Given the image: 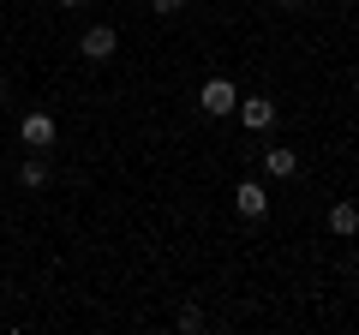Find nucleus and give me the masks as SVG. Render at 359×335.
Listing matches in <instances>:
<instances>
[{"instance_id":"nucleus-1","label":"nucleus","mask_w":359,"mask_h":335,"mask_svg":"<svg viewBox=\"0 0 359 335\" xmlns=\"http://www.w3.org/2000/svg\"><path fill=\"white\" fill-rule=\"evenodd\" d=\"M198 102H204V114H210V120H222V114H233V108H240V90H233L228 78H204Z\"/></svg>"},{"instance_id":"nucleus-2","label":"nucleus","mask_w":359,"mask_h":335,"mask_svg":"<svg viewBox=\"0 0 359 335\" xmlns=\"http://www.w3.org/2000/svg\"><path fill=\"white\" fill-rule=\"evenodd\" d=\"M233 114H240L245 132H269L276 120H282V108L269 102V96H240V108H233Z\"/></svg>"},{"instance_id":"nucleus-3","label":"nucleus","mask_w":359,"mask_h":335,"mask_svg":"<svg viewBox=\"0 0 359 335\" xmlns=\"http://www.w3.org/2000/svg\"><path fill=\"white\" fill-rule=\"evenodd\" d=\"M78 54H84V60H114L120 54V36L108 25H90L84 36H78Z\"/></svg>"},{"instance_id":"nucleus-4","label":"nucleus","mask_w":359,"mask_h":335,"mask_svg":"<svg viewBox=\"0 0 359 335\" xmlns=\"http://www.w3.org/2000/svg\"><path fill=\"white\" fill-rule=\"evenodd\" d=\"M18 138H25V150H54V138H60V126H54V114H25V126H18Z\"/></svg>"},{"instance_id":"nucleus-5","label":"nucleus","mask_w":359,"mask_h":335,"mask_svg":"<svg viewBox=\"0 0 359 335\" xmlns=\"http://www.w3.org/2000/svg\"><path fill=\"white\" fill-rule=\"evenodd\" d=\"M233 210H240L245 221H264L269 216V192L257 180H240V186H233Z\"/></svg>"},{"instance_id":"nucleus-6","label":"nucleus","mask_w":359,"mask_h":335,"mask_svg":"<svg viewBox=\"0 0 359 335\" xmlns=\"http://www.w3.org/2000/svg\"><path fill=\"white\" fill-rule=\"evenodd\" d=\"M264 168L276 174V180H294L299 174V150H282V144H276V150H264Z\"/></svg>"},{"instance_id":"nucleus-7","label":"nucleus","mask_w":359,"mask_h":335,"mask_svg":"<svg viewBox=\"0 0 359 335\" xmlns=\"http://www.w3.org/2000/svg\"><path fill=\"white\" fill-rule=\"evenodd\" d=\"M330 233H341V240H353V233H359V204H347V198H341V204L330 210Z\"/></svg>"},{"instance_id":"nucleus-8","label":"nucleus","mask_w":359,"mask_h":335,"mask_svg":"<svg viewBox=\"0 0 359 335\" xmlns=\"http://www.w3.org/2000/svg\"><path fill=\"white\" fill-rule=\"evenodd\" d=\"M18 180H25L30 192H42V186H48V162H42V156H30V162L18 168Z\"/></svg>"},{"instance_id":"nucleus-9","label":"nucleus","mask_w":359,"mask_h":335,"mask_svg":"<svg viewBox=\"0 0 359 335\" xmlns=\"http://www.w3.org/2000/svg\"><path fill=\"white\" fill-rule=\"evenodd\" d=\"M180 6H186V0H156V13H162V18H174Z\"/></svg>"},{"instance_id":"nucleus-10","label":"nucleus","mask_w":359,"mask_h":335,"mask_svg":"<svg viewBox=\"0 0 359 335\" xmlns=\"http://www.w3.org/2000/svg\"><path fill=\"white\" fill-rule=\"evenodd\" d=\"M276 6H299V0H276Z\"/></svg>"},{"instance_id":"nucleus-11","label":"nucleus","mask_w":359,"mask_h":335,"mask_svg":"<svg viewBox=\"0 0 359 335\" xmlns=\"http://www.w3.org/2000/svg\"><path fill=\"white\" fill-rule=\"evenodd\" d=\"M60 6H84V0H60Z\"/></svg>"},{"instance_id":"nucleus-12","label":"nucleus","mask_w":359,"mask_h":335,"mask_svg":"<svg viewBox=\"0 0 359 335\" xmlns=\"http://www.w3.org/2000/svg\"><path fill=\"white\" fill-rule=\"evenodd\" d=\"M0 96H6V78H0Z\"/></svg>"},{"instance_id":"nucleus-13","label":"nucleus","mask_w":359,"mask_h":335,"mask_svg":"<svg viewBox=\"0 0 359 335\" xmlns=\"http://www.w3.org/2000/svg\"><path fill=\"white\" fill-rule=\"evenodd\" d=\"M353 270H359V252H353Z\"/></svg>"}]
</instances>
